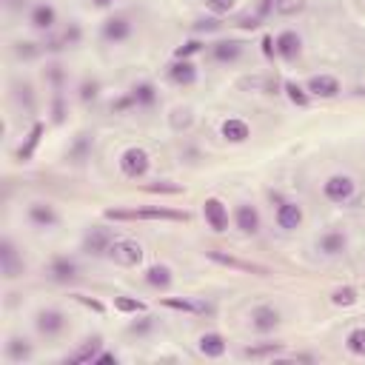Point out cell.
<instances>
[{"label":"cell","mask_w":365,"mask_h":365,"mask_svg":"<svg viewBox=\"0 0 365 365\" xmlns=\"http://www.w3.org/2000/svg\"><path fill=\"white\" fill-rule=\"evenodd\" d=\"M220 134H223V140H229V143H246V140L251 137V128H249L246 120L229 117V120L220 126Z\"/></svg>","instance_id":"obj_23"},{"label":"cell","mask_w":365,"mask_h":365,"mask_svg":"<svg viewBox=\"0 0 365 365\" xmlns=\"http://www.w3.org/2000/svg\"><path fill=\"white\" fill-rule=\"evenodd\" d=\"M100 348H103V337L100 334H95V337H89L75 354H68L66 357V362H71V365H80V362H95L97 359V354H100Z\"/></svg>","instance_id":"obj_19"},{"label":"cell","mask_w":365,"mask_h":365,"mask_svg":"<svg viewBox=\"0 0 365 365\" xmlns=\"http://www.w3.org/2000/svg\"><path fill=\"white\" fill-rule=\"evenodd\" d=\"M208 260H214V263H220V265H226V268H237V271H246V274H260V277L271 274V271H268L265 265H260V263L237 260V257H232V254H223V251H208Z\"/></svg>","instance_id":"obj_10"},{"label":"cell","mask_w":365,"mask_h":365,"mask_svg":"<svg viewBox=\"0 0 365 365\" xmlns=\"http://www.w3.org/2000/svg\"><path fill=\"white\" fill-rule=\"evenodd\" d=\"M274 49H277V54H280L285 63H291V60H297L300 52H303V37H300L294 29H285V32L277 35Z\"/></svg>","instance_id":"obj_8"},{"label":"cell","mask_w":365,"mask_h":365,"mask_svg":"<svg viewBox=\"0 0 365 365\" xmlns=\"http://www.w3.org/2000/svg\"><path fill=\"white\" fill-rule=\"evenodd\" d=\"M172 126L180 131V128H189L191 126V112L189 109H177L174 112V117H172Z\"/></svg>","instance_id":"obj_43"},{"label":"cell","mask_w":365,"mask_h":365,"mask_svg":"<svg viewBox=\"0 0 365 365\" xmlns=\"http://www.w3.org/2000/svg\"><path fill=\"white\" fill-rule=\"evenodd\" d=\"M131 106H137V103H134V97H131V92H128L126 97H120V100L112 103V112H126V109H131Z\"/></svg>","instance_id":"obj_47"},{"label":"cell","mask_w":365,"mask_h":365,"mask_svg":"<svg viewBox=\"0 0 365 365\" xmlns=\"http://www.w3.org/2000/svg\"><path fill=\"white\" fill-rule=\"evenodd\" d=\"M246 52V43L243 40H220V43H214L211 46V57L217 63H237Z\"/></svg>","instance_id":"obj_14"},{"label":"cell","mask_w":365,"mask_h":365,"mask_svg":"<svg viewBox=\"0 0 365 365\" xmlns=\"http://www.w3.org/2000/svg\"><path fill=\"white\" fill-rule=\"evenodd\" d=\"M49 277L54 282H68V280H75L78 277V263L71 260V257H54L49 263Z\"/></svg>","instance_id":"obj_21"},{"label":"cell","mask_w":365,"mask_h":365,"mask_svg":"<svg viewBox=\"0 0 365 365\" xmlns=\"http://www.w3.org/2000/svg\"><path fill=\"white\" fill-rule=\"evenodd\" d=\"M271 12H274V0H260V4H257V18L265 20Z\"/></svg>","instance_id":"obj_49"},{"label":"cell","mask_w":365,"mask_h":365,"mask_svg":"<svg viewBox=\"0 0 365 365\" xmlns=\"http://www.w3.org/2000/svg\"><path fill=\"white\" fill-rule=\"evenodd\" d=\"M0 268H4L6 280H15V277H20L26 271V263L18 257V249H15V243L9 237L0 240Z\"/></svg>","instance_id":"obj_6"},{"label":"cell","mask_w":365,"mask_h":365,"mask_svg":"<svg viewBox=\"0 0 365 365\" xmlns=\"http://www.w3.org/2000/svg\"><path fill=\"white\" fill-rule=\"evenodd\" d=\"M345 348L354 357H365V328H351L345 337Z\"/></svg>","instance_id":"obj_33"},{"label":"cell","mask_w":365,"mask_h":365,"mask_svg":"<svg viewBox=\"0 0 365 365\" xmlns=\"http://www.w3.org/2000/svg\"><path fill=\"white\" fill-rule=\"evenodd\" d=\"M43 131H46V126H43V123H35V126H32V131H29V134H26V140H23V145L18 149V160H20V163H29V160L35 157Z\"/></svg>","instance_id":"obj_24"},{"label":"cell","mask_w":365,"mask_h":365,"mask_svg":"<svg viewBox=\"0 0 365 365\" xmlns=\"http://www.w3.org/2000/svg\"><path fill=\"white\" fill-rule=\"evenodd\" d=\"M306 89H309V95H314V97H337V95H340V80L331 78V75H314Z\"/></svg>","instance_id":"obj_20"},{"label":"cell","mask_w":365,"mask_h":365,"mask_svg":"<svg viewBox=\"0 0 365 365\" xmlns=\"http://www.w3.org/2000/svg\"><path fill=\"white\" fill-rule=\"evenodd\" d=\"M251 325H254V331L268 334V331H274L280 325V311L274 306H257L251 311Z\"/></svg>","instance_id":"obj_16"},{"label":"cell","mask_w":365,"mask_h":365,"mask_svg":"<svg viewBox=\"0 0 365 365\" xmlns=\"http://www.w3.org/2000/svg\"><path fill=\"white\" fill-rule=\"evenodd\" d=\"M131 97H134V103H137V109H152L155 103H157V89H155V83H137L134 89H131Z\"/></svg>","instance_id":"obj_28"},{"label":"cell","mask_w":365,"mask_h":365,"mask_svg":"<svg viewBox=\"0 0 365 365\" xmlns=\"http://www.w3.org/2000/svg\"><path fill=\"white\" fill-rule=\"evenodd\" d=\"M29 223L37 226V229H54L60 223V217H57L54 205H49V203H32L29 205Z\"/></svg>","instance_id":"obj_13"},{"label":"cell","mask_w":365,"mask_h":365,"mask_svg":"<svg viewBox=\"0 0 365 365\" xmlns=\"http://www.w3.org/2000/svg\"><path fill=\"white\" fill-rule=\"evenodd\" d=\"M274 52H277V49H274V40H271V37H263V54L271 60V57H274Z\"/></svg>","instance_id":"obj_53"},{"label":"cell","mask_w":365,"mask_h":365,"mask_svg":"<svg viewBox=\"0 0 365 365\" xmlns=\"http://www.w3.org/2000/svg\"><path fill=\"white\" fill-rule=\"evenodd\" d=\"M277 226L282 229V232H294V229H300L303 226V208L297 205V203H280L277 205Z\"/></svg>","instance_id":"obj_12"},{"label":"cell","mask_w":365,"mask_h":365,"mask_svg":"<svg viewBox=\"0 0 365 365\" xmlns=\"http://www.w3.org/2000/svg\"><path fill=\"white\" fill-rule=\"evenodd\" d=\"M23 6H26V0H6V9L9 12H20Z\"/></svg>","instance_id":"obj_54"},{"label":"cell","mask_w":365,"mask_h":365,"mask_svg":"<svg viewBox=\"0 0 365 365\" xmlns=\"http://www.w3.org/2000/svg\"><path fill=\"white\" fill-rule=\"evenodd\" d=\"M35 325H37V331L43 334V337H57V334H63L66 331V314L63 311H57V309H46V311H40L37 314V320H35Z\"/></svg>","instance_id":"obj_9"},{"label":"cell","mask_w":365,"mask_h":365,"mask_svg":"<svg viewBox=\"0 0 365 365\" xmlns=\"http://www.w3.org/2000/svg\"><path fill=\"white\" fill-rule=\"evenodd\" d=\"M306 9V0H274V15L280 18H294Z\"/></svg>","instance_id":"obj_31"},{"label":"cell","mask_w":365,"mask_h":365,"mask_svg":"<svg viewBox=\"0 0 365 365\" xmlns=\"http://www.w3.org/2000/svg\"><path fill=\"white\" fill-rule=\"evenodd\" d=\"M234 223H237V229L243 232V234H257L260 232V211L254 208V205H249V203H243V205H237V214H234Z\"/></svg>","instance_id":"obj_17"},{"label":"cell","mask_w":365,"mask_h":365,"mask_svg":"<svg viewBox=\"0 0 365 365\" xmlns=\"http://www.w3.org/2000/svg\"><path fill=\"white\" fill-rule=\"evenodd\" d=\"M29 23L37 29V32H49L54 23H57V9L52 4H37L29 15Z\"/></svg>","instance_id":"obj_22"},{"label":"cell","mask_w":365,"mask_h":365,"mask_svg":"<svg viewBox=\"0 0 365 365\" xmlns=\"http://www.w3.org/2000/svg\"><path fill=\"white\" fill-rule=\"evenodd\" d=\"M203 217H205V223H208L211 232H217V234L229 232V208H226L223 200L208 197V200L203 203Z\"/></svg>","instance_id":"obj_5"},{"label":"cell","mask_w":365,"mask_h":365,"mask_svg":"<svg viewBox=\"0 0 365 365\" xmlns=\"http://www.w3.org/2000/svg\"><path fill=\"white\" fill-rule=\"evenodd\" d=\"M80 40H83V29L78 23H68L66 32H63V37H54V40L46 43V52H60L66 46H78Z\"/></svg>","instance_id":"obj_25"},{"label":"cell","mask_w":365,"mask_h":365,"mask_svg":"<svg viewBox=\"0 0 365 365\" xmlns=\"http://www.w3.org/2000/svg\"><path fill=\"white\" fill-rule=\"evenodd\" d=\"M172 268L169 265H163V263H157V265H152L149 271H145V282H149L152 288H160V291H166L169 285H172Z\"/></svg>","instance_id":"obj_29"},{"label":"cell","mask_w":365,"mask_h":365,"mask_svg":"<svg viewBox=\"0 0 365 365\" xmlns=\"http://www.w3.org/2000/svg\"><path fill=\"white\" fill-rule=\"evenodd\" d=\"M97 95H100V83L92 80V78H86V80L80 83V100H83V103H95Z\"/></svg>","instance_id":"obj_37"},{"label":"cell","mask_w":365,"mask_h":365,"mask_svg":"<svg viewBox=\"0 0 365 365\" xmlns=\"http://www.w3.org/2000/svg\"><path fill=\"white\" fill-rule=\"evenodd\" d=\"M237 6V0H205V9L214 15V18H223L229 12H234Z\"/></svg>","instance_id":"obj_36"},{"label":"cell","mask_w":365,"mask_h":365,"mask_svg":"<svg viewBox=\"0 0 365 365\" xmlns=\"http://www.w3.org/2000/svg\"><path fill=\"white\" fill-rule=\"evenodd\" d=\"M106 217H109V220H172V223H186V220H189V211H174V208H163V205H149V208H134V211L109 208Z\"/></svg>","instance_id":"obj_1"},{"label":"cell","mask_w":365,"mask_h":365,"mask_svg":"<svg viewBox=\"0 0 365 365\" xmlns=\"http://www.w3.org/2000/svg\"><path fill=\"white\" fill-rule=\"evenodd\" d=\"M357 300H359V294H357V288H354V285L334 288V294H331V303H334L337 309H348V306H354Z\"/></svg>","instance_id":"obj_30"},{"label":"cell","mask_w":365,"mask_h":365,"mask_svg":"<svg viewBox=\"0 0 365 365\" xmlns=\"http://www.w3.org/2000/svg\"><path fill=\"white\" fill-rule=\"evenodd\" d=\"M220 26H223L220 18H203V20L194 23V32H217Z\"/></svg>","instance_id":"obj_45"},{"label":"cell","mask_w":365,"mask_h":365,"mask_svg":"<svg viewBox=\"0 0 365 365\" xmlns=\"http://www.w3.org/2000/svg\"><path fill=\"white\" fill-rule=\"evenodd\" d=\"M197 348H200V354L203 357H208V359H220L223 354H226V340H223V334H217V331H205L200 340H197Z\"/></svg>","instance_id":"obj_18"},{"label":"cell","mask_w":365,"mask_h":365,"mask_svg":"<svg viewBox=\"0 0 365 365\" xmlns=\"http://www.w3.org/2000/svg\"><path fill=\"white\" fill-rule=\"evenodd\" d=\"M32 354H35V348L26 337H12L6 342V359L9 362H26V359H32Z\"/></svg>","instance_id":"obj_26"},{"label":"cell","mask_w":365,"mask_h":365,"mask_svg":"<svg viewBox=\"0 0 365 365\" xmlns=\"http://www.w3.org/2000/svg\"><path fill=\"white\" fill-rule=\"evenodd\" d=\"M92 4H95L97 9H109V6L114 4V0H92Z\"/></svg>","instance_id":"obj_55"},{"label":"cell","mask_w":365,"mask_h":365,"mask_svg":"<svg viewBox=\"0 0 365 365\" xmlns=\"http://www.w3.org/2000/svg\"><path fill=\"white\" fill-rule=\"evenodd\" d=\"M152 328H155V320H152V317H140V320H134V323L128 325V334L143 337V334H149Z\"/></svg>","instance_id":"obj_40"},{"label":"cell","mask_w":365,"mask_h":365,"mask_svg":"<svg viewBox=\"0 0 365 365\" xmlns=\"http://www.w3.org/2000/svg\"><path fill=\"white\" fill-rule=\"evenodd\" d=\"M131 37V20L126 15H112L103 23V40L109 43H126Z\"/></svg>","instance_id":"obj_11"},{"label":"cell","mask_w":365,"mask_h":365,"mask_svg":"<svg viewBox=\"0 0 365 365\" xmlns=\"http://www.w3.org/2000/svg\"><path fill=\"white\" fill-rule=\"evenodd\" d=\"M149 169H152V157L145 149H140V145H131V149H126L120 155V172L128 180H143L145 174H149Z\"/></svg>","instance_id":"obj_2"},{"label":"cell","mask_w":365,"mask_h":365,"mask_svg":"<svg viewBox=\"0 0 365 365\" xmlns=\"http://www.w3.org/2000/svg\"><path fill=\"white\" fill-rule=\"evenodd\" d=\"M114 309L120 311V314H143L145 311V303L143 300H137V297H126V294H120V297H114Z\"/></svg>","instance_id":"obj_32"},{"label":"cell","mask_w":365,"mask_h":365,"mask_svg":"<svg viewBox=\"0 0 365 365\" xmlns=\"http://www.w3.org/2000/svg\"><path fill=\"white\" fill-rule=\"evenodd\" d=\"M345 246H348V237H345L342 232H325V234L320 237V251H323V254H328V257L342 254V251H345Z\"/></svg>","instance_id":"obj_27"},{"label":"cell","mask_w":365,"mask_h":365,"mask_svg":"<svg viewBox=\"0 0 365 365\" xmlns=\"http://www.w3.org/2000/svg\"><path fill=\"white\" fill-rule=\"evenodd\" d=\"M282 89H285V95H288V100H291V103H294V106H300V109H306V106L311 103V97H309V92H306L303 86H297V83H291V80H288V83H285Z\"/></svg>","instance_id":"obj_35"},{"label":"cell","mask_w":365,"mask_h":365,"mask_svg":"<svg viewBox=\"0 0 365 365\" xmlns=\"http://www.w3.org/2000/svg\"><path fill=\"white\" fill-rule=\"evenodd\" d=\"M49 80L54 83V86H60L63 83V71H60V66L54 63V66H49Z\"/></svg>","instance_id":"obj_51"},{"label":"cell","mask_w":365,"mask_h":365,"mask_svg":"<svg viewBox=\"0 0 365 365\" xmlns=\"http://www.w3.org/2000/svg\"><path fill=\"white\" fill-rule=\"evenodd\" d=\"M282 345L280 342H265V345H257V348H246L243 351V357H251V359H257V357H268V354H277Z\"/></svg>","instance_id":"obj_39"},{"label":"cell","mask_w":365,"mask_h":365,"mask_svg":"<svg viewBox=\"0 0 365 365\" xmlns=\"http://www.w3.org/2000/svg\"><path fill=\"white\" fill-rule=\"evenodd\" d=\"M95 365H117V354H109V351L103 354V351H100L97 359H95Z\"/></svg>","instance_id":"obj_50"},{"label":"cell","mask_w":365,"mask_h":365,"mask_svg":"<svg viewBox=\"0 0 365 365\" xmlns=\"http://www.w3.org/2000/svg\"><path fill=\"white\" fill-rule=\"evenodd\" d=\"M145 191H152V194H183V186H169V183H155V186H145Z\"/></svg>","instance_id":"obj_44"},{"label":"cell","mask_w":365,"mask_h":365,"mask_svg":"<svg viewBox=\"0 0 365 365\" xmlns=\"http://www.w3.org/2000/svg\"><path fill=\"white\" fill-rule=\"evenodd\" d=\"M169 80L177 86H194L197 83V66L191 60H177L169 66Z\"/></svg>","instance_id":"obj_15"},{"label":"cell","mask_w":365,"mask_h":365,"mask_svg":"<svg viewBox=\"0 0 365 365\" xmlns=\"http://www.w3.org/2000/svg\"><path fill=\"white\" fill-rule=\"evenodd\" d=\"M112 243H114L112 229L95 226V229H89V232H86V237H83V251H86V254H92V257H103V254H109Z\"/></svg>","instance_id":"obj_7"},{"label":"cell","mask_w":365,"mask_h":365,"mask_svg":"<svg viewBox=\"0 0 365 365\" xmlns=\"http://www.w3.org/2000/svg\"><path fill=\"white\" fill-rule=\"evenodd\" d=\"M260 23H263V20H260L257 15H254V18H243V20H240V29H257Z\"/></svg>","instance_id":"obj_52"},{"label":"cell","mask_w":365,"mask_h":365,"mask_svg":"<svg viewBox=\"0 0 365 365\" xmlns=\"http://www.w3.org/2000/svg\"><path fill=\"white\" fill-rule=\"evenodd\" d=\"M354 191H357V183H354V177H348V174H331V177L323 183V197H325L328 203H337V205L348 203V200L354 197Z\"/></svg>","instance_id":"obj_3"},{"label":"cell","mask_w":365,"mask_h":365,"mask_svg":"<svg viewBox=\"0 0 365 365\" xmlns=\"http://www.w3.org/2000/svg\"><path fill=\"white\" fill-rule=\"evenodd\" d=\"M203 49H205V43H203V40H189V43H183V46L174 52V57H177V60H189L191 54H200Z\"/></svg>","instance_id":"obj_38"},{"label":"cell","mask_w":365,"mask_h":365,"mask_svg":"<svg viewBox=\"0 0 365 365\" xmlns=\"http://www.w3.org/2000/svg\"><path fill=\"white\" fill-rule=\"evenodd\" d=\"M359 95H365V89H362V92H359Z\"/></svg>","instance_id":"obj_56"},{"label":"cell","mask_w":365,"mask_h":365,"mask_svg":"<svg viewBox=\"0 0 365 365\" xmlns=\"http://www.w3.org/2000/svg\"><path fill=\"white\" fill-rule=\"evenodd\" d=\"M75 300L78 303H83L86 309H92V311H97V314H103L106 309H103V303H97V300H92V297H83V294H75Z\"/></svg>","instance_id":"obj_48"},{"label":"cell","mask_w":365,"mask_h":365,"mask_svg":"<svg viewBox=\"0 0 365 365\" xmlns=\"http://www.w3.org/2000/svg\"><path fill=\"white\" fill-rule=\"evenodd\" d=\"M163 306H166V309H172V311H186V314L205 311V306H200V303H191V300H180V297H163Z\"/></svg>","instance_id":"obj_34"},{"label":"cell","mask_w":365,"mask_h":365,"mask_svg":"<svg viewBox=\"0 0 365 365\" xmlns=\"http://www.w3.org/2000/svg\"><path fill=\"white\" fill-rule=\"evenodd\" d=\"M109 257L126 268H137L143 263V246L137 240H114L109 249Z\"/></svg>","instance_id":"obj_4"},{"label":"cell","mask_w":365,"mask_h":365,"mask_svg":"<svg viewBox=\"0 0 365 365\" xmlns=\"http://www.w3.org/2000/svg\"><path fill=\"white\" fill-rule=\"evenodd\" d=\"M86 152H89V137L86 134H80L78 137V143H75V149H71V160H75V163H83V157H86Z\"/></svg>","instance_id":"obj_41"},{"label":"cell","mask_w":365,"mask_h":365,"mask_svg":"<svg viewBox=\"0 0 365 365\" xmlns=\"http://www.w3.org/2000/svg\"><path fill=\"white\" fill-rule=\"evenodd\" d=\"M63 117H66V106H63V97L57 95L54 103H52V120L54 123H63Z\"/></svg>","instance_id":"obj_46"},{"label":"cell","mask_w":365,"mask_h":365,"mask_svg":"<svg viewBox=\"0 0 365 365\" xmlns=\"http://www.w3.org/2000/svg\"><path fill=\"white\" fill-rule=\"evenodd\" d=\"M40 52H43V49H40L37 43H18V46H15V54H18V57H23V60L37 57Z\"/></svg>","instance_id":"obj_42"}]
</instances>
